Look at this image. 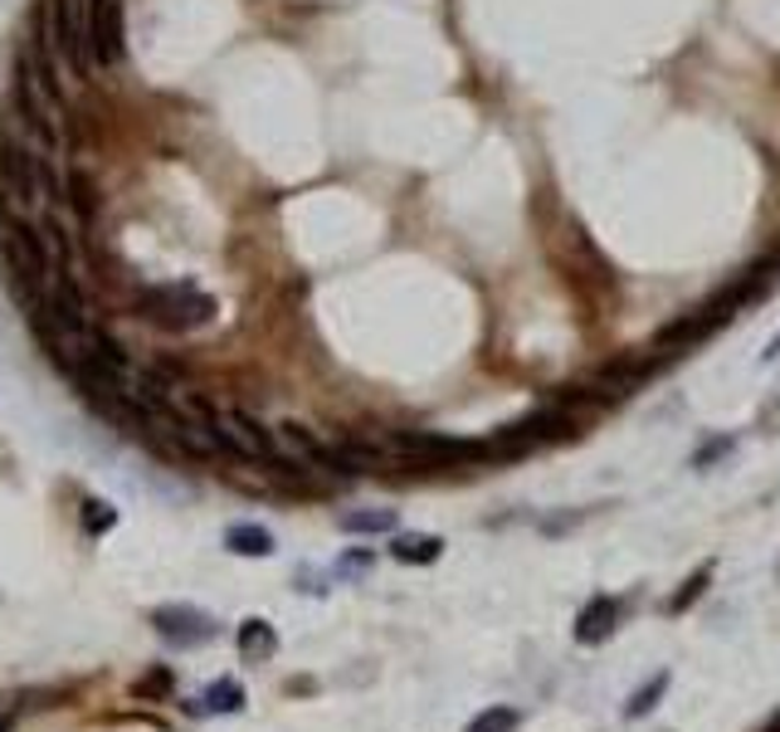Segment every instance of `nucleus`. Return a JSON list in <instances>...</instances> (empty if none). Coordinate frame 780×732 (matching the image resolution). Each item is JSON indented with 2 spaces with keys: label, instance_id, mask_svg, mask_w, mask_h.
<instances>
[{
  "label": "nucleus",
  "instance_id": "nucleus-1",
  "mask_svg": "<svg viewBox=\"0 0 780 732\" xmlns=\"http://www.w3.org/2000/svg\"><path fill=\"white\" fill-rule=\"evenodd\" d=\"M138 318L156 323L166 332H190V328H206L215 318V298L200 293L190 278H176V284H152L138 293Z\"/></svg>",
  "mask_w": 780,
  "mask_h": 732
},
{
  "label": "nucleus",
  "instance_id": "nucleus-2",
  "mask_svg": "<svg viewBox=\"0 0 780 732\" xmlns=\"http://www.w3.org/2000/svg\"><path fill=\"white\" fill-rule=\"evenodd\" d=\"M0 250H6V264H10V274H15V284L40 288L44 298H50L59 264H54V254H50V244H44L40 230H30L25 220H10L6 225V244H0Z\"/></svg>",
  "mask_w": 780,
  "mask_h": 732
},
{
  "label": "nucleus",
  "instance_id": "nucleus-3",
  "mask_svg": "<svg viewBox=\"0 0 780 732\" xmlns=\"http://www.w3.org/2000/svg\"><path fill=\"white\" fill-rule=\"evenodd\" d=\"M391 455H400L415 469H435V465H463V459H493V445L479 439H444L429 430H405L391 439Z\"/></svg>",
  "mask_w": 780,
  "mask_h": 732
},
{
  "label": "nucleus",
  "instance_id": "nucleus-4",
  "mask_svg": "<svg viewBox=\"0 0 780 732\" xmlns=\"http://www.w3.org/2000/svg\"><path fill=\"white\" fill-rule=\"evenodd\" d=\"M215 430H220L224 449H234V455L254 459V465H274V459H278L274 430H264L254 415H244V411H220V415H215Z\"/></svg>",
  "mask_w": 780,
  "mask_h": 732
},
{
  "label": "nucleus",
  "instance_id": "nucleus-5",
  "mask_svg": "<svg viewBox=\"0 0 780 732\" xmlns=\"http://www.w3.org/2000/svg\"><path fill=\"white\" fill-rule=\"evenodd\" d=\"M152 625L172 649H196V645H210L215 640V615L196 611V605H156Z\"/></svg>",
  "mask_w": 780,
  "mask_h": 732
},
{
  "label": "nucleus",
  "instance_id": "nucleus-6",
  "mask_svg": "<svg viewBox=\"0 0 780 732\" xmlns=\"http://www.w3.org/2000/svg\"><path fill=\"white\" fill-rule=\"evenodd\" d=\"M54 30H59V54L74 69L94 64V44H88V0H54Z\"/></svg>",
  "mask_w": 780,
  "mask_h": 732
},
{
  "label": "nucleus",
  "instance_id": "nucleus-7",
  "mask_svg": "<svg viewBox=\"0 0 780 732\" xmlns=\"http://www.w3.org/2000/svg\"><path fill=\"white\" fill-rule=\"evenodd\" d=\"M88 44H94V64H112L122 59V6L118 0H88Z\"/></svg>",
  "mask_w": 780,
  "mask_h": 732
},
{
  "label": "nucleus",
  "instance_id": "nucleus-8",
  "mask_svg": "<svg viewBox=\"0 0 780 732\" xmlns=\"http://www.w3.org/2000/svg\"><path fill=\"white\" fill-rule=\"evenodd\" d=\"M15 103H20V112H25V122L40 132L44 142H54V98L44 94V84H40V74L30 69V59L20 64V74H15Z\"/></svg>",
  "mask_w": 780,
  "mask_h": 732
},
{
  "label": "nucleus",
  "instance_id": "nucleus-9",
  "mask_svg": "<svg viewBox=\"0 0 780 732\" xmlns=\"http://www.w3.org/2000/svg\"><path fill=\"white\" fill-rule=\"evenodd\" d=\"M615 625H619V601L615 596H595L581 611V621H575V645H605L615 635Z\"/></svg>",
  "mask_w": 780,
  "mask_h": 732
},
{
  "label": "nucleus",
  "instance_id": "nucleus-10",
  "mask_svg": "<svg viewBox=\"0 0 780 732\" xmlns=\"http://www.w3.org/2000/svg\"><path fill=\"white\" fill-rule=\"evenodd\" d=\"M439 551H444V543H439L435 533H395L391 537V557L405 561V567H429V561H439Z\"/></svg>",
  "mask_w": 780,
  "mask_h": 732
},
{
  "label": "nucleus",
  "instance_id": "nucleus-11",
  "mask_svg": "<svg viewBox=\"0 0 780 732\" xmlns=\"http://www.w3.org/2000/svg\"><path fill=\"white\" fill-rule=\"evenodd\" d=\"M224 547L234 557H268L274 551V533L259 523H234V527H224Z\"/></svg>",
  "mask_w": 780,
  "mask_h": 732
},
{
  "label": "nucleus",
  "instance_id": "nucleus-12",
  "mask_svg": "<svg viewBox=\"0 0 780 732\" xmlns=\"http://www.w3.org/2000/svg\"><path fill=\"white\" fill-rule=\"evenodd\" d=\"M234 645H240V655L249 659V664H259V659H274V649H278V635H274V625L268 621H244L240 625V640H234Z\"/></svg>",
  "mask_w": 780,
  "mask_h": 732
},
{
  "label": "nucleus",
  "instance_id": "nucleus-13",
  "mask_svg": "<svg viewBox=\"0 0 780 732\" xmlns=\"http://www.w3.org/2000/svg\"><path fill=\"white\" fill-rule=\"evenodd\" d=\"M649 362H615V367H601L595 371V386L605 391V396H625V391H635L644 376H649Z\"/></svg>",
  "mask_w": 780,
  "mask_h": 732
},
{
  "label": "nucleus",
  "instance_id": "nucleus-14",
  "mask_svg": "<svg viewBox=\"0 0 780 732\" xmlns=\"http://www.w3.org/2000/svg\"><path fill=\"white\" fill-rule=\"evenodd\" d=\"M244 708V689L234 679H215L206 693L196 698V713H240Z\"/></svg>",
  "mask_w": 780,
  "mask_h": 732
},
{
  "label": "nucleus",
  "instance_id": "nucleus-15",
  "mask_svg": "<svg viewBox=\"0 0 780 732\" xmlns=\"http://www.w3.org/2000/svg\"><path fill=\"white\" fill-rule=\"evenodd\" d=\"M342 533H395V509H361V513H342Z\"/></svg>",
  "mask_w": 780,
  "mask_h": 732
},
{
  "label": "nucleus",
  "instance_id": "nucleus-16",
  "mask_svg": "<svg viewBox=\"0 0 780 732\" xmlns=\"http://www.w3.org/2000/svg\"><path fill=\"white\" fill-rule=\"evenodd\" d=\"M517 723H523V718H517V708L497 703V708H483V713L473 718L463 732H517Z\"/></svg>",
  "mask_w": 780,
  "mask_h": 732
},
{
  "label": "nucleus",
  "instance_id": "nucleus-17",
  "mask_svg": "<svg viewBox=\"0 0 780 732\" xmlns=\"http://www.w3.org/2000/svg\"><path fill=\"white\" fill-rule=\"evenodd\" d=\"M707 581H712V567H697V571H693V577H688V581H683V591H678V596H669V601H663V611H669V615H683V611H688V605H693V601H697V596H703V591H707Z\"/></svg>",
  "mask_w": 780,
  "mask_h": 732
},
{
  "label": "nucleus",
  "instance_id": "nucleus-18",
  "mask_svg": "<svg viewBox=\"0 0 780 732\" xmlns=\"http://www.w3.org/2000/svg\"><path fill=\"white\" fill-rule=\"evenodd\" d=\"M78 517H84V527H88L94 537H103L108 527H118V509H112V503H103V499H84Z\"/></svg>",
  "mask_w": 780,
  "mask_h": 732
},
{
  "label": "nucleus",
  "instance_id": "nucleus-19",
  "mask_svg": "<svg viewBox=\"0 0 780 732\" xmlns=\"http://www.w3.org/2000/svg\"><path fill=\"white\" fill-rule=\"evenodd\" d=\"M663 689H669V674H653V679L644 684V689H639V693L625 703V718H644V713H653V703H659V698H663Z\"/></svg>",
  "mask_w": 780,
  "mask_h": 732
},
{
  "label": "nucleus",
  "instance_id": "nucleus-20",
  "mask_svg": "<svg viewBox=\"0 0 780 732\" xmlns=\"http://www.w3.org/2000/svg\"><path fill=\"white\" fill-rule=\"evenodd\" d=\"M69 200H74L78 216H84V225H94V216H98V196H94V182H88L84 172H74V176H69Z\"/></svg>",
  "mask_w": 780,
  "mask_h": 732
},
{
  "label": "nucleus",
  "instance_id": "nucleus-21",
  "mask_svg": "<svg viewBox=\"0 0 780 732\" xmlns=\"http://www.w3.org/2000/svg\"><path fill=\"white\" fill-rule=\"evenodd\" d=\"M162 698V693H172V674H166V669H152V674H146V679L138 684V698Z\"/></svg>",
  "mask_w": 780,
  "mask_h": 732
},
{
  "label": "nucleus",
  "instance_id": "nucleus-22",
  "mask_svg": "<svg viewBox=\"0 0 780 732\" xmlns=\"http://www.w3.org/2000/svg\"><path fill=\"white\" fill-rule=\"evenodd\" d=\"M342 571H347V577H361V571H371V551H347V557H342Z\"/></svg>",
  "mask_w": 780,
  "mask_h": 732
},
{
  "label": "nucleus",
  "instance_id": "nucleus-23",
  "mask_svg": "<svg viewBox=\"0 0 780 732\" xmlns=\"http://www.w3.org/2000/svg\"><path fill=\"white\" fill-rule=\"evenodd\" d=\"M732 449V439H717V445H707V449H697V465H707V459H722Z\"/></svg>",
  "mask_w": 780,
  "mask_h": 732
},
{
  "label": "nucleus",
  "instance_id": "nucleus-24",
  "mask_svg": "<svg viewBox=\"0 0 780 732\" xmlns=\"http://www.w3.org/2000/svg\"><path fill=\"white\" fill-rule=\"evenodd\" d=\"M771 357H780V337H776L771 347H766V362H771Z\"/></svg>",
  "mask_w": 780,
  "mask_h": 732
},
{
  "label": "nucleus",
  "instance_id": "nucleus-25",
  "mask_svg": "<svg viewBox=\"0 0 780 732\" xmlns=\"http://www.w3.org/2000/svg\"><path fill=\"white\" fill-rule=\"evenodd\" d=\"M766 732H780V713L771 718V723H766Z\"/></svg>",
  "mask_w": 780,
  "mask_h": 732
},
{
  "label": "nucleus",
  "instance_id": "nucleus-26",
  "mask_svg": "<svg viewBox=\"0 0 780 732\" xmlns=\"http://www.w3.org/2000/svg\"><path fill=\"white\" fill-rule=\"evenodd\" d=\"M0 732H10V718L6 713H0Z\"/></svg>",
  "mask_w": 780,
  "mask_h": 732
}]
</instances>
